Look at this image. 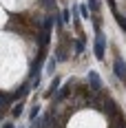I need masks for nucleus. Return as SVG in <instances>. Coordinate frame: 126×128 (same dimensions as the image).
Segmentation results:
<instances>
[{
    "label": "nucleus",
    "instance_id": "nucleus-1",
    "mask_svg": "<svg viewBox=\"0 0 126 128\" xmlns=\"http://www.w3.org/2000/svg\"><path fill=\"white\" fill-rule=\"evenodd\" d=\"M25 71L27 64L22 46L9 33H0V88L18 86Z\"/></svg>",
    "mask_w": 126,
    "mask_h": 128
},
{
    "label": "nucleus",
    "instance_id": "nucleus-2",
    "mask_svg": "<svg viewBox=\"0 0 126 128\" xmlns=\"http://www.w3.org/2000/svg\"><path fill=\"white\" fill-rule=\"evenodd\" d=\"M66 128H104V119L95 110H80L71 117Z\"/></svg>",
    "mask_w": 126,
    "mask_h": 128
},
{
    "label": "nucleus",
    "instance_id": "nucleus-3",
    "mask_svg": "<svg viewBox=\"0 0 126 128\" xmlns=\"http://www.w3.org/2000/svg\"><path fill=\"white\" fill-rule=\"evenodd\" d=\"M113 71H115V75L119 77V80H124V82H126V62L122 60V58H117V60H115Z\"/></svg>",
    "mask_w": 126,
    "mask_h": 128
},
{
    "label": "nucleus",
    "instance_id": "nucleus-4",
    "mask_svg": "<svg viewBox=\"0 0 126 128\" xmlns=\"http://www.w3.org/2000/svg\"><path fill=\"white\" fill-rule=\"evenodd\" d=\"M95 58L102 60L104 58V33L97 31V38H95Z\"/></svg>",
    "mask_w": 126,
    "mask_h": 128
},
{
    "label": "nucleus",
    "instance_id": "nucleus-5",
    "mask_svg": "<svg viewBox=\"0 0 126 128\" xmlns=\"http://www.w3.org/2000/svg\"><path fill=\"white\" fill-rule=\"evenodd\" d=\"M88 80H91V86L93 88H102V82H100V75L97 73H88Z\"/></svg>",
    "mask_w": 126,
    "mask_h": 128
},
{
    "label": "nucleus",
    "instance_id": "nucleus-6",
    "mask_svg": "<svg viewBox=\"0 0 126 128\" xmlns=\"http://www.w3.org/2000/svg\"><path fill=\"white\" fill-rule=\"evenodd\" d=\"M58 86H60V80H58V77H55V80H53V84H51V88L47 90V93H44V97H49V95H53V90L58 88Z\"/></svg>",
    "mask_w": 126,
    "mask_h": 128
},
{
    "label": "nucleus",
    "instance_id": "nucleus-7",
    "mask_svg": "<svg viewBox=\"0 0 126 128\" xmlns=\"http://www.w3.org/2000/svg\"><path fill=\"white\" fill-rule=\"evenodd\" d=\"M20 113H22V102H18V104H16V108H11V115H13V119H16V117L20 115Z\"/></svg>",
    "mask_w": 126,
    "mask_h": 128
},
{
    "label": "nucleus",
    "instance_id": "nucleus-8",
    "mask_svg": "<svg viewBox=\"0 0 126 128\" xmlns=\"http://www.w3.org/2000/svg\"><path fill=\"white\" fill-rule=\"evenodd\" d=\"M53 71H55V60H51V62L47 64V73H49V75H53Z\"/></svg>",
    "mask_w": 126,
    "mask_h": 128
},
{
    "label": "nucleus",
    "instance_id": "nucleus-9",
    "mask_svg": "<svg viewBox=\"0 0 126 128\" xmlns=\"http://www.w3.org/2000/svg\"><path fill=\"white\" fill-rule=\"evenodd\" d=\"M5 20H7V18H5V13L0 11V24H5Z\"/></svg>",
    "mask_w": 126,
    "mask_h": 128
}]
</instances>
